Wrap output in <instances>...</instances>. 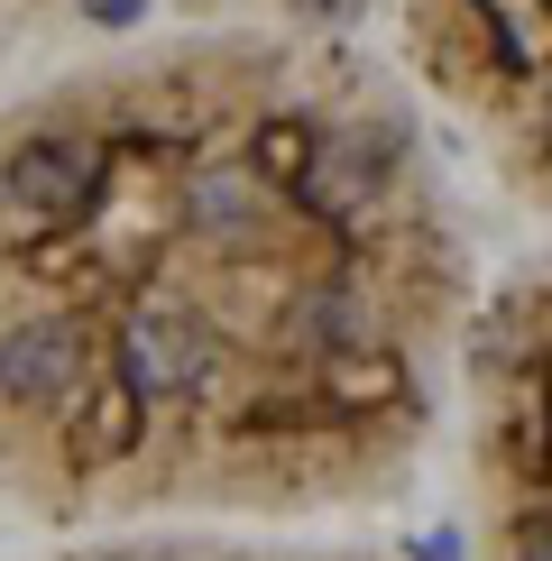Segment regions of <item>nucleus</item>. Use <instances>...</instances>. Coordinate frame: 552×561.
I'll list each match as a JSON object with an SVG mask.
<instances>
[{
	"instance_id": "obj_1",
	"label": "nucleus",
	"mask_w": 552,
	"mask_h": 561,
	"mask_svg": "<svg viewBox=\"0 0 552 561\" xmlns=\"http://www.w3.org/2000/svg\"><path fill=\"white\" fill-rule=\"evenodd\" d=\"M479 259L424 111L322 28H194L0 102V488L37 525L378 506Z\"/></svg>"
},
{
	"instance_id": "obj_4",
	"label": "nucleus",
	"mask_w": 552,
	"mask_h": 561,
	"mask_svg": "<svg viewBox=\"0 0 552 561\" xmlns=\"http://www.w3.org/2000/svg\"><path fill=\"white\" fill-rule=\"evenodd\" d=\"M46 561H378V552H332V543H258V534H184V525H148V534H92L74 552Z\"/></svg>"
},
{
	"instance_id": "obj_3",
	"label": "nucleus",
	"mask_w": 552,
	"mask_h": 561,
	"mask_svg": "<svg viewBox=\"0 0 552 561\" xmlns=\"http://www.w3.org/2000/svg\"><path fill=\"white\" fill-rule=\"evenodd\" d=\"M405 65L479 167L552 221V0H405Z\"/></svg>"
},
{
	"instance_id": "obj_2",
	"label": "nucleus",
	"mask_w": 552,
	"mask_h": 561,
	"mask_svg": "<svg viewBox=\"0 0 552 561\" xmlns=\"http://www.w3.org/2000/svg\"><path fill=\"white\" fill-rule=\"evenodd\" d=\"M451 387L479 561H552V259L479 295Z\"/></svg>"
}]
</instances>
